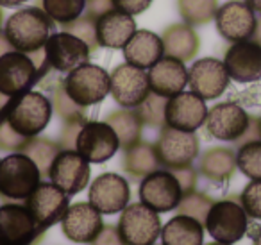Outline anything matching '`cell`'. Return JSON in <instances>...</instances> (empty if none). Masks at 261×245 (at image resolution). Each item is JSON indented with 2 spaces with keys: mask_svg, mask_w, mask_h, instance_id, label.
<instances>
[{
  "mask_svg": "<svg viewBox=\"0 0 261 245\" xmlns=\"http://www.w3.org/2000/svg\"><path fill=\"white\" fill-rule=\"evenodd\" d=\"M65 91L75 104L88 108L98 104L106 99L111 88L109 74L97 65H81L79 68L72 70L63 83Z\"/></svg>",
  "mask_w": 261,
  "mask_h": 245,
  "instance_id": "cell-6",
  "label": "cell"
},
{
  "mask_svg": "<svg viewBox=\"0 0 261 245\" xmlns=\"http://www.w3.org/2000/svg\"><path fill=\"white\" fill-rule=\"evenodd\" d=\"M179 13L188 26H200L215 18L218 9L217 0H177Z\"/></svg>",
  "mask_w": 261,
  "mask_h": 245,
  "instance_id": "cell-32",
  "label": "cell"
},
{
  "mask_svg": "<svg viewBox=\"0 0 261 245\" xmlns=\"http://www.w3.org/2000/svg\"><path fill=\"white\" fill-rule=\"evenodd\" d=\"M161 40H163L165 56H170L182 63L195 58L199 51V36L188 23L170 26L161 34Z\"/></svg>",
  "mask_w": 261,
  "mask_h": 245,
  "instance_id": "cell-28",
  "label": "cell"
},
{
  "mask_svg": "<svg viewBox=\"0 0 261 245\" xmlns=\"http://www.w3.org/2000/svg\"><path fill=\"white\" fill-rule=\"evenodd\" d=\"M41 4L48 18L65 26L83 16L86 0H41Z\"/></svg>",
  "mask_w": 261,
  "mask_h": 245,
  "instance_id": "cell-33",
  "label": "cell"
},
{
  "mask_svg": "<svg viewBox=\"0 0 261 245\" xmlns=\"http://www.w3.org/2000/svg\"><path fill=\"white\" fill-rule=\"evenodd\" d=\"M245 4L249 6L254 13H259L261 15V0H245Z\"/></svg>",
  "mask_w": 261,
  "mask_h": 245,
  "instance_id": "cell-48",
  "label": "cell"
},
{
  "mask_svg": "<svg viewBox=\"0 0 261 245\" xmlns=\"http://www.w3.org/2000/svg\"><path fill=\"white\" fill-rule=\"evenodd\" d=\"M156 152L161 166L167 170L190 166L199 156V138L195 133L179 131L165 124L156 141Z\"/></svg>",
  "mask_w": 261,
  "mask_h": 245,
  "instance_id": "cell-8",
  "label": "cell"
},
{
  "mask_svg": "<svg viewBox=\"0 0 261 245\" xmlns=\"http://www.w3.org/2000/svg\"><path fill=\"white\" fill-rule=\"evenodd\" d=\"M170 172L174 174L175 179H177L179 184H181L182 193H190V191L195 190V186H197V170L193 168L192 165L182 166V168H174V170H170Z\"/></svg>",
  "mask_w": 261,
  "mask_h": 245,
  "instance_id": "cell-41",
  "label": "cell"
},
{
  "mask_svg": "<svg viewBox=\"0 0 261 245\" xmlns=\"http://www.w3.org/2000/svg\"><path fill=\"white\" fill-rule=\"evenodd\" d=\"M104 122H108L113 127V131L116 133L120 141V149L125 151L130 145L138 143L142 140V129L143 124L140 120V116L136 115L135 109H118V111H113L106 116Z\"/></svg>",
  "mask_w": 261,
  "mask_h": 245,
  "instance_id": "cell-30",
  "label": "cell"
},
{
  "mask_svg": "<svg viewBox=\"0 0 261 245\" xmlns=\"http://www.w3.org/2000/svg\"><path fill=\"white\" fill-rule=\"evenodd\" d=\"M9 51H13V47L9 45V41L6 40V34L0 31V56H4L6 52H9Z\"/></svg>",
  "mask_w": 261,
  "mask_h": 245,
  "instance_id": "cell-47",
  "label": "cell"
},
{
  "mask_svg": "<svg viewBox=\"0 0 261 245\" xmlns=\"http://www.w3.org/2000/svg\"><path fill=\"white\" fill-rule=\"evenodd\" d=\"M109 81H111L109 93L113 95L116 104L122 108H138L150 93L149 77H147L145 70L129 65V63L116 66L109 76Z\"/></svg>",
  "mask_w": 261,
  "mask_h": 245,
  "instance_id": "cell-11",
  "label": "cell"
},
{
  "mask_svg": "<svg viewBox=\"0 0 261 245\" xmlns=\"http://www.w3.org/2000/svg\"><path fill=\"white\" fill-rule=\"evenodd\" d=\"M25 206L41 229H50L61 222L63 215L70 206L68 195L54 183H40L25 199Z\"/></svg>",
  "mask_w": 261,
  "mask_h": 245,
  "instance_id": "cell-14",
  "label": "cell"
},
{
  "mask_svg": "<svg viewBox=\"0 0 261 245\" xmlns=\"http://www.w3.org/2000/svg\"><path fill=\"white\" fill-rule=\"evenodd\" d=\"M259 126H261V118H259Z\"/></svg>",
  "mask_w": 261,
  "mask_h": 245,
  "instance_id": "cell-54",
  "label": "cell"
},
{
  "mask_svg": "<svg viewBox=\"0 0 261 245\" xmlns=\"http://www.w3.org/2000/svg\"><path fill=\"white\" fill-rule=\"evenodd\" d=\"M161 163L158 158L156 145L142 141L130 145L123 151V170L133 179H143L149 174L160 170Z\"/></svg>",
  "mask_w": 261,
  "mask_h": 245,
  "instance_id": "cell-29",
  "label": "cell"
},
{
  "mask_svg": "<svg viewBox=\"0 0 261 245\" xmlns=\"http://www.w3.org/2000/svg\"><path fill=\"white\" fill-rule=\"evenodd\" d=\"M0 116L23 138H34L45 131L52 116V102L38 91H25L8 99Z\"/></svg>",
  "mask_w": 261,
  "mask_h": 245,
  "instance_id": "cell-1",
  "label": "cell"
},
{
  "mask_svg": "<svg viewBox=\"0 0 261 245\" xmlns=\"http://www.w3.org/2000/svg\"><path fill=\"white\" fill-rule=\"evenodd\" d=\"M52 20L38 8H25L9 16L4 34L13 51L31 54L41 51L50 36Z\"/></svg>",
  "mask_w": 261,
  "mask_h": 245,
  "instance_id": "cell-2",
  "label": "cell"
},
{
  "mask_svg": "<svg viewBox=\"0 0 261 245\" xmlns=\"http://www.w3.org/2000/svg\"><path fill=\"white\" fill-rule=\"evenodd\" d=\"M40 68L33 58L23 52L9 51L0 56V93L6 97H16L25 93L38 83Z\"/></svg>",
  "mask_w": 261,
  "mask_h": 245,
  "instance_id": "cell-9",
  "label": "cell"
},
{
  "mask_svg": "<svg viewBox=\"0 0 261 245\" xmlns=\"http://www.w3.org/2000/svg\"><path fill=\"white\" fill-rule=\"evenodd\" d=\"M81 127H83V124H65V127H63V131H61V141H59L63 151H65V149L75 147V140H77V134H79Z\"/></svg>",
  "mask_w": 261,
  "mask_h": 245,
  "instance_id": "cell-45",
  "label": "cell"
},
{
  "mask_svg": "<svg viewBox=\"0 0 261 245\" xmlns=\"http://www.w3.org/2000/svg\"><path fill=\"white\" fill-rule=\"evenodd\" d=\"M116 227L125 245H154L163 226L160 213L143 202H130L122 209Z\"/></svg>",
  "mask_w": 261,
  "mask_h": 245,
  "instance_id": "cell-5",
  "label": "cell"
},
{
  "mask_svg": "<svg viewBox=\"0 0 261 245\" xmlns=\"http://www.w3.org/2000/svg\"><path fill=\"white\" fill-rule=\"evenodd\" d=\"M236 165L240 172L249 179H261V140L249 141L238 147Z\"/></svg>",
  "mask_w": 261,
  "mask_h": 245,
  "instance_id": "cell-35",
  "label": "cell"
},
{
  "mask_svg": "<svg viewBox=\"0 0 261 245\" xmlns=\"http://www.w3.org/2000/svg\"><path fill=\"white\" fill-rule=\"evenodd\" d=\"M118 149V136L108 122H86L77 134L75 151L90 163L108 161Z\"/></svg>",
  "mask_w": 261,
  "mask_h": 245,
  "instance_id": "cell-12",
  "label": "cell"
},
{
  "mask_svg": "<svg viewBox=\"0 0 261 245\" xmlns=\"http://www.w3.org/2000/svg\"><path fill=\"white\" fill-rule=\"evenodd\" d=\"M167 97H161V95H156L150 91L149 97L135 108L136 115L140 116L143 126L147 127H154V129H161L165 126V109H167Z\"/></svg>",
  "mask_w": 261,
  "mask_h": 245,
  "instance_id": "cell-34",
  "label": "cell"
},
{
  "mask_svg": "<svg viewBox=\"0 0 261 245\" xmlns=\"http://www.w3.org/2000/svg\"><path fill=\"white\" fill-rule=\"evenodd\" d=\"M204 226L217 241L232 245L242 240L249 231V215L240 204V201L224 199V201L213 202Z\"/></svg>",
  "mask_w": 261,
  "mask_h": 245,
  "instance_id": "cell-4",
  "label": "cell"
},
{
  "mask_svg": "<svg viewBox=\"0 0 261 245\" xmlns=\"http://www.w3.org/2000/svg\"><path fill=\"white\" fill-rule=\"evenodd\" d=\"M163 245H204V224L188 215H175L161 227Z\"/></svg>",
  "mask_w": 261,
  "mask_h": 245,
  "instance_id": "cell-27",
  "label": "cell"
},
{
  "mask_svg": "<svg viewBox=\"0 0 261 245\" xmlns=\"http://www.w3.org/2000/svg\"><path fill=\"white\" fill-rule=\"evenodd\" d=\"M250 115L234 102H222L207 111L206 129L213 138L222 141H232L242 138V134L249 127Z\"/></svg>",
  "mask_w": 261,
  "mask_h": 245,
  "instance_id": "cell-21",
  "label": "cell"
},
{
  "mask_svg": "<svg viewBox=\"0 0 261 245\" xmlns=\"http://www.w3.org/2000/svg\"><path fill=\"white\" fill-rule=\"evenodd\" d=\"M207 108L206 101L193 91H181L168 99L165 109V122L167 126L179 131L195 133L199 127L206 124Z\"/></svg>",
  "mask_w": 261,
  "mask_h": 245,
  "instance_id": "cell-17",
  "label": "cell"
},
{
  "mask_svg": "<svg viewBox=\"0 0 261 245\" xmlns=\"http://www.w3.org/2000/svg\"><path fill=\"white\" fill-rule=\"evenodd\" d=\"M52 109L58 113V116L65 124H86V118H84V108L79 104H75V102L68 97L63 83L54 90Z\"/></svg>",
  "mask_w": 261,
  "mask_h": 245,
  "instance_id": "cell-36",
  "label": "cell"
},
{
  "mask_svg": "<svg viewBox=\"0 0 261 245\" xmlns=\"http://www.w3.org/2000/svg\"><path fill=\"white\" fill-rule=\"evenodd\" d=\"M90 245H125L118 233V227L111 224H104L100 233L95 236V240Z\"/></svg>",
  "mask_w": 261,
  "mask_h": 245,
  "instance_id": "cell-42",
  "label": "cell"
},
{
  "mask_svg": "<svg viewBox=\"0 0 261 245\" xmlns=\"http://www.w3.org/2000/svg\"><path fill=\"white\" fill-rule=\"evenodd\" d=\"M0 22H2V11H0Z\"/></svg>",
  "mask_w": 261,
  "mask_h": 245,
  "instance_id": "cell-53",
  "label": "cell"
},
{
  "mask_svg": "<svg viewBox=\"0 0 261 245\" xmlns=\"http://www.w3.org/2000/svg\"><path fill=\"white\" fill-rule=\"evenodd\" d=\"M229 74L224 61L215 58H202L192 65L188 72V84L193 93L204 101H213L220 97L229 86Z\"/></svg>",
  "mask_w": 261,
  "mask_h": 245,
  "instance_id": "cell-19",
  "label": "cell"
},
{
  "mask_svg": "<svg viewBox=\"0 0 261 245\" xmlns=\"http://www.w3.org/2000/svg\"><path fill=\"white\" fill-rule=\"evenodd\" d=\"M45 56H47L48 65L54 70L70 74L72 70L90 61L91 48L77 36L63 31V33L48 36L45 43Z\"/></svg>",
  "mask_w": 261,
  "mask_h": 245,
  "instance_id": "cell-15",
  "label": "cell"
},
{
  "mask_svg": "<svg viewBox=\"0 0 261 245\" xmlns=\"http://www.w3.org/2000/svg\"><path fill=\"white\" fill-rule=\"evenodd\" d=\"M31 138H23L11 129L8 122L0 116V149L9 152H22Z\"/></svg>",
  "mask_w": 261,
  "mask_h": 245,
  "instance_id": "cell-40",
  "label": "cell"
},
{
  "mask_svg": "<svg viewBox=\"0 0 261 245\" xmlns=\"http://www.w3.org/2000/svg\"><path fill=\"white\" fill-rule=\"evenodd\" d=\"M163 56V40L150 31H136L123 47L125 61L142 70L154 66Z\"/></svg>",
  "mask_w": 261,
  "mask_h": 245,
  "instance_id": "cell-25",
  "label": "cell"
},
{
  "mask_svg": "<svg viewBox=\"0 0 261 245\" xmlns=\"http://www.w3.org/2000/svg\"><path fill=\"white\" fill-rule=\"evenodd\" d=\"M104 227L102 213L90 202L70 204L61 218V231L73 243H91Z\"/></svg>",
  "mask_w": 261,
  "mask_h": 245,
  "instance_id": "cell-18",
  "label": "cell"
},
{
  "mask_svg": "<svg viewBox=\"0 0 261 245\" xmlns=\"http://www.w3.org/2000/svg\"><path fill=\"white\" fill-rule=\"evenodd\" d=\"M91 176L90 161L83 158L73 149L61 151L52 161L48 170V179L66 195H77L88 186Z\"/></svg>",
  "mask_w": 261,
  "mask_h": 245,
  "instance_id": "cell-10",
  "label": "cell"
},
{
  "mask_svg": "<svg viewBox=\"0 0 261 245\" xmlns=\"http://www.w3.org/2000/svg\"><path fill=\"white\" fill-rule=\"evenodd\" d=\"M236 168V152L227 147H211L199 158V172L211 183H227Z\"/></svg>",
  "mask_w": 261,
  "mask_h": 245,
  "instance_id": "cell-26",
  "label": "cell"
},
{
  "mask_svg": "<svg viewBox=\"0 0 261 245\" xmlns=\"http://www.w3.org/2000/svg\"><path fill=\"white\" fill-rule=\"evenodd\" d=\"M61 145L56 143L52 140H47V138H40L34 136L29 140V143L23 147V154H27L34 163L38 165L41 172V179L43 177H48V170H50L52 161L56 159V156L61 152Z\"/></svg>",
  "mask_w": 261,
  "mask_h": 245,
  "instance_id": "cell-31",
  "label": "cell"
},
{
  "mask_svg": "<svg viewBox=\"0 0 261 245\" xmlns=\"http://www.w3.org/2000/svg\"><path fill=\"white\" fill-rule=\"evenodd\" d=\"M130 199L129 183L122 176L113 172L100 174L90 184L88 202L102 215H115L122 211Z\"/></svg>",
  "mask_w": 261,
  "mask_h": 245,
  "instance_id": "cell-16",
  "label": "cell"
},
{
  "mask_svg": "<svg viewBox=\"0 0 261 245\" xmlns=\"http://www.w3.org/2000/svg\"><path fill=\"white\" fill-rule=\"evenodd\" d=\"M256 140H261V126H259V118H257V116H250V120H249V127H247V131L242 134V138L234 141V145H236V147H242V145L249 143V141H256Z\"/></svg>",
  "mask_w": 261,
  "mask_h": 245,
  "instance_id": "cell-44",
  "label": "cell"
},
{
  "mask_svg": "<svg viewBox=\"0 0 261 245\" xmlns=\"http://www.w3.org/2000/svg\"><path fill=\"white\" fill-rule=\"evenodd\" d=\"M152 4V0H113V6L118 11H123L127 15H140L145 9H149V6Z\"/></svg>",
  "mask_w": 261,
  "mask_h": 245,
  "instance_id": "cell-43",
  "label": "cell"
},
{
  "mask_svg": "<svg viewBox=\"0 0 261 245\" xmlns=\"http://www.w3.org/2000/svg\"><path fill=\"white\" fill-rule=\"evenodd\" d=\"M97 41L106 48H123L130 36L136 33V22L133 15H127L118 9H111L102 15L95 23Z\"/></svg>",
  "mask_w": 261,
  "mask_h": 245,
  "instance_id": "cell-24",
  "label": "cell"
},
{
  "mask_svg": "<svg viewBox=\"0 0 261 245\" xmlns=\"http://www.w3.org/2000/svg\"><path fill=\"white\" fill-rule=\"evenodd\" d=\"M41 183L38 165L23 152L0 159V195L11 201H25Z\"/></svg>",
  "mask_w": 261,
  "mask_h": 245,
  "instance_id": "cell-3",
  "label": "cell"
},
{
  "mask_svg": "<svg viewBox=\"0 0 261 245\" xmlns=\"http://www.w3.org/2000/svg\"><path fill=\"white\" fill-rule=\"evenodd\" d=\"M97 20H93L91 16H79L77 20L70 23H65V31L73 36H77L79 40H83L84 43H88V47L93 51V48L98 47V41H97V27H95Z\"/></svg>",
  "mask_w": 261,
  "mask_h": 245,
  "instance_id": "cell-38",
  "label": "cell"
},
{
  "mask_svg": "<svg viewBox=\"0 0 261 245\" xmlns=\"http://www.w3.org/2000/svg\"><path fill=\"white\" fill-rule=\"evenodd\" d=\"M252 40L261 45V18L257 20V23H256V31H254V34H252Z\"/></svg>",
  "mask_w": 261,
  "mask_h": 245,
  "instance_id": "cell-50",
  "label": "cell"
},
{
  "mask_svg": "<svg viewBox=\"0 0 261 245\" xmlns=\"http://www.w3.org/2000/svg\"><path fill=\"white\" fill-rule=\"evenodd\" d=\"M27 2V0H0V6H4V8H15V6H20Z\"/></svg>",
  "mask_w": 261,
  "mask_h": 245,
  "instance_id": "cell-49",
  "label": "cell"
},
{
  "mask_svg": "<svg viewBox=\"0 0 261 245\" xmlns=\"http://www.w3.org/2000/svg\"><path fill=\"white\" fill-rule=\"evenodd\" d=\"M252 245H261V229L257 231L256 234H254V238H252Z\"/></svg>",
  "mask_w": 261,
  "mask_h": 245,
  "instance_id": "cell-51",
  "label": "cell"
},
{
  "mask_svg": "<svg viewBox=\"0 0 261 245\" xmlns=\"http://www.w3.org/2000/svg\"><path fill=\"white\" fill-rule=\"evenodd\" d=\"M45 233L25 204L0 206V245H38Z\"/></svg>",
  "mask_w": 261,
  "mask_h": 245,
  "instance_id": "cell-7",
  "label": "cell"
},
{
  "mask_svg": "<svg viewBox=\"0 0 261 245\" xmlns=\"http://www.w3.org/2000/svg\"><path fill=\"white\" fill-rule=\"evenodd\" d=\"M86 2H88V16H91L93 20H98L102 15L115 9L113 0H86Z\"/></svg>",
  "mask_w": 261,
  "mask_h": 245,
  "instance_id": "cell-46",
  "label": "cell"
},
{
  "mask_svg": "<svg viewBox=\"0 0 261 245\" xmlns=\"http://www.w3.org/2000/svg\"><path fill=\"white\" fill-rule=\"evenodd\" d=\"M204 245H229V243H222V241H211V243H204Z\"/></svg>",
  "mask_w": 261,
  "mask_h": 245,
  "instance_id": "cell-52",
  "label": "cell"
},
{
  "mask_svg": "<svg viewBox=\"0 0 261 245\" xmlns=\"http://www.w3.org/2000/svg\"><path fill=\"white\" fill-rule=\"evenodd\" d=\"M224 65L236 83H256L261 79V45L254 40L234 41L225 52Z\"/></svg>",
  "mask_w": 261,
  "mask_h": 245,
  "instance_id": "cell-20",
  "label": "cell"
},
{
  "mask_svg": "<svg viewBox=\"0 0 261 245\" xmlns=\"http://www.w3.org/2000/svg\"><path fill=\"white\" fill-rule=\"evenodd\" d=\"M147 77L150 91L167 99L181 93L188 84V70L185 63L170 56H163L156 65L150 66Z\"/></svg>",
  "mask_w": 261,
  "mask_h": 245,
  "instance_id": "cell-23",
  "label": "cell"
},
{
  "mask_svg": "<svg viewBox=\"0 0 261 245\" xmlns=\"http://www.w3.org/2000/svg\"><path fill=\"white\" fill-rule=\"evenodd\" d=\"M215 23H217V31L220 33V36L234 43V41L252 38L257 20L254 11L245 2L232 0L217 9Z\"/></svg>",
  "mask_w": 261,
  "mask_h": 245,
  "instance_id": "cell-22",
  "label": "cell"
},
{
  "mask_svg": "<svg viewBox=\"0 0 261 245\" xmlns=\"http://www.w3.org/2000/svg\"><path fill=\"white\" fill-rule=\"evenodd\" d=\"M213 199L207 197L206 193H200V191H190L185 193L181 199V202L177 204V213L179 215H188L192 218L199 220L200 224L206 222V216L210 213L211 206H213Z\"/></svg>",
  "mask_w": 261,
  "mask_h": 245,
  "instance_id": "cell-37",
  "label": "cell"
},
{
  "mask_svg": "<svg viewBox=\"0 0 261 245\" xmlns=\"http://www.w3.org/2000/svg\"><path fill=\"white\" fill-rule=\"evenodd\" d=\"M179 181L170 170H156L143 177L140 184V201L156 213H168L177 208L182 199Z\"/></svg>",
  "mask_w": 261,
  "mask_h": 245,
  "instance_id": "cell-13",
  "label": "cell"
},
{
  "mask_svg": "<svg viewBox=\"0 0 261 245\" xmlns=\"http://www.w3.org/2000/svg\"><path fill=\"white\" fill-rule=\"evenodd\" d=\"M240 204L250 218L261 220V179H254L243 188L240 195Z\"/></svg>",
  "mask_w": 261,
  "mask_h": 245,
  "instance_id": "cell-39",
  "label": "cell"
}]
</instances>
